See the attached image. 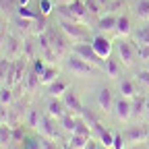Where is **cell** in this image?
Instances as JSON below:
<instances>
[{"label":"cell","mask_w":149,"mask_h":149,"mask_svg":"<svg viewBox=\"0 0 149 149\" xmlns=\"http://www.w3.org/2000/svg\"><path fill=\"white\" fill-rule=\"evenodd\" d=\"M91 137H85V135H77V133H70V139H68V145L74 147V149H85L87 141Z\"/></svg>","instance_id":"44dd1931"},{"label":"cell","mask_w":149,"mask_h":149,"mask_svg":"<svg viewBox=\"0 0 149 149\" xmlns=\"http://www.w3.org/2000/svg\"><path fill=\"white\" fill-rule=\"evenodd\" d=\"M72 0H56V4H70Z\"/></svg>","instance_id":"f6af8a7d"},{"label":"cell","mask_w":149,"mask_h":149,"mask_svg":"<svg viewBox=\"0 0 149 149\" xmlns=\"http://www.w3.org/2000/svg\"><path fill=\"white\" fill-rule=\"evenodd\" d=\"M62 149H74V147H70V145H64V147H62Z\"/></svg>","instance_id":"7dc6e473"},{"label":"cell","mask_w":149,"mask_h":149,"mask_svg":"<svg viewBox=\"0 0 149 149\" xmlns=\"http://www.w3.org/2000/svg\"><path fill=\"white\" fill-rule=\"evenodd\" d=\"M40 120H42V116L37 114V110H35V108H29V110H27V118H25V122H27L29 126L37 128V126H40Z\"/></svg>","instance_id":"4316f807"},{"label":"cell","mask_w":149,"mask_h":149,"mask_svg":"<svg viewBox=\"0 0 149 149\" xmlns=\"http://www.w3.org/2000/svg\"><path fill=\"white\" fill-rule=\"evenodd\" d=\"M85 6H87V13H91V15H100L104 10L100 0H85Z\"/></svg>","instance_id":"f1b7e54d"},{"label":"cell","mask_w":149,"mask_h":149,"mask_svg":"<svg viewBox=\"0 0 149 149\" xmlns=\"http://www.w3.org/2000/svg\"><path fill=\"white\" fill-rule=\"evenodd\" d=\"M27 2H29V0H17V4H19V6H25Z\"/></svg>","instance_id":"bcb514c9"},{"label":"cell","mask_w":149,"mask_h":149,"mask_svg":"<svg viewBox=\"0 0 149 149\" xmlns=\"http://www.w3.org/2000/svg\"><path fill=\"white\" fill-rule=\"evenodd\" d=\"M85 149H100V141L89 139V141H87V145H85Z\"/></svg>","instance_id":"b9f144b4"},{"label":"cell","mask_w":149,"mask_h":149,"mask_svg":"<svg viewBox=\"0 0 149 149\" xmlns=\"http://www.w3.org/2000/svg\"><path fill=\"white\" fill-rule=\"evenodd\" d=\"M13 143V126H8V122L0 124V145Z\"/></svg>","instance_id":"7402d4cb"},{"label":"cell","mask_w":149,"mask_h":149,"mask_svg":"<svg viewBox=\"0 0 149 149\" xmlns=\"http://www.w3.org/2000/svg\"><path fill=\"white\" fill-rule=\"evenodd\" d=\"M137 54L141 60H149V44L145 42H137Z\"/></svg>","instance_id":"1f68e13d"},{"label":"cell","mask_w":149,"mask_h":149,"mask_svg":"<svg viewBox=\"0 0 149 149\" xmlns=\"http://www.w3.org/2000/svg\"><path fill=\"white\" fill-rule=\"evenodd\" d=\"M72 133H77V135H85V137H91V124L79 114V116H74V130Z\"/></svg>","instance_id":"2e32d148"},{"label":"cell","mask_w":149,"mask_h":149,"mask_svg":"<svg viewBox=\"0 0 149 149\" xmlns=\"http://www.w3.org/2000/svg\"><path fill=\"white\" fill-rule=\"evenodd\" d=\"M2 122H8V110H4L2 106H0V124Z\"/></svg>","instance_id":"60d3db41"},{"label":"cell","mask_w":149,"mask_h":149,"mask_svg":"<svg viewBox=\"0 0 149 149\" xmlns=\"http://www.w3.org/2000/svg\"><path fill=\"white\" fill-rule=\"evenodd\" d=\"M128 149H145V147H143V143H133Z\"/></svg>","instance_id":"ee69618b"},{"label":"cell","mask_w":149,"mask_h":149,"mask_svg":"<svg viewBox=\"0 0 149 149\" xmlns=\"http://www.w3.org/2000/svg\"><path fill=\"white\" fill-rule=\"evenodd\" d=\"M68 87H70L68 81H64V79H56V81H52V83L48 85V93H50L52 97H60Z\"/></svg>","instance_id":"9a60e30c"},{"label":"cell","mask_w":149,"mask_h":149,"mask_svg":"<svg viewBox=\"0 0 149 149\" xmlns=\"http://www.w3.org/2000/svg\"><path fill=\"white\" fill-rule=\"evenodd\" d=\"M126 139H124V135H120V133H114V143H112V149H124L126 145Z\"/></svg>","instance_id":"d6a6232c"},{"label":"cell","mask_w":149,"mask_h":149,"mask_svg":"<svg viewBox=\"0 0 149 149\" xmlns=\"http://www.w3.org/2000/svg\"><path fill=\"white\" fill-rule=\"evenodd\" d=\"M40 13L46 17L52 13V0H40Z\"/></svg>","instance_id":"8d00e7d4"},{"label":"cell","mask_w":149,"mask_h":149,"mask_svg":"<svg viewBox=\"0 0 149 149\" xmlns=\"http://www.w3.org/2000/svg\"><path fill=\"white\" fill-rule=\"evenodd\" d=\"M116 21H118V17L116 15H106V17H100V21H97V29L102 31H110V29H116Z\"/></svg>","instance_id":"e0dca14e"},{"label":"cell","mask_w":149,"mask_h":149,"mask_svg":"<svg viewBox=\"0 0 149 149\" xmlns=\"http://www.w3.org/2000/svg\"><path fill=\"white\" fill-rule=\"evenodd\" d=\"M100 149H112V147H106V145H100Z\"/></svg>","instance_id":"c3c4849f"},{"label":"cell","mask_w":149,"mask_h":149,"mask_svg":"<svg viewBox=\"0 0 149 149\" xmlns=\"http://www.w3.org/2000/svg\"><path fill=\"white\" fill-rule=\"evenodd\" d=\"M46 35H48V40H50L52 48L56 50V54H58V56L66 52L68 46H66V37H64V35H56V33H52V31H48Z\"/></svg>","instance_id":"4fadbf2b"},{"label":"cell","mask_w":149,"mask_h":149,"mask_svg":"<svg viewBox=\"0 0 149 149\" xmlns=\"http://www.w3.org/2000/svg\"><path fill=\"white\" fill-rule=\"evenodd\" d=\"M97 106L104 112H112V108H114V97H112V91L108 87L100 89V93H97Z\"/></svg>","instance_id":"8fae6325"},{"label":"cell","mask_w":149,"mask_h":149,"mask_svg":"<svg viewBox=\"0 0 149 149\" xmlns=\"http://www.w3.org/2000/svg\"><path fill=\"white\" fill-rule=\"evenodd\" d=\"M72 52H74V54H79L81 58H85L87 62H91V64L100 66V68L106 72V64L102 62V58L95 54V50H93V46H91V42H79L77 46L72 48Z\"/></svg>","instance_id":"277c9868"},{"label":"cell","mask_w":149,"mask_h":149,"mask_svg":"<svg viewBox=\"0 0 149 149\" xmlns=\"http://www.w3.org/2000/svg\"><path fill=\"white\" fill-rule=\"evenodd\" d=\"M56 139H50V137H40V143H42V149H58L56 147V143H54Z\"/></svg>","instance_id":"836d02e7"},{"label":"cell","mask_w":149,"mask_h":149,"mask_svg":"<svg viewBox=\"0 0 149 149\" xmlns=\"http://www.w3.org/2000/svg\"><path fill=\"white\" fill-rule=\"evenodd\" d=\"M120 93L124 97H133V95H137V87H135V83L133 81H122L120 83Z\"/></svg>","instance_id":"484cf974"},{"label":"cell","mask_w":149,"mask_h":149,"mask_svg":"<svg viewBox=\"0 0 149 149\" xmlns=\"http://www.w3.org/2000/svg\"><path fill=\"white\" fill-rule=\"evenodd\" d=\"M124 139H126V143H143L145 139H149V126H145V124L128 126L124 130Z\"/></svg>","instance_id":"ba28073f"},{"label":"cell","mask_w":149,"mask_h":149,"mask_svg":"<svg viewBox=\"0 0 149 149\" xmlns=\"http://www.w3.org/2000/svg\"><path fill=\"white\" fill-rule=\"evenodd\" d=\"M56 79H58V68H56V66H46V70L42 72V77H40L42 85H50Z\"/></svg>","instance_id":"ffe728a7"},{"label":"cell","mask_w":149,"mask_h":149,"mask_svg":"<svg viewBox=\"0 0 149 149\" xmlns=\"http://www.w3.org/2000/svg\"><path fill=\"white\" fill-rule=\"evenodd\" d=\"M147 68H149V66H147Z\"/></svg>","instance_id":"681fc988"},{"label":"cell","mask_w":149,"mask_h":149,"mask_svg":"<svg viewBox=\"0 0 149 149\" xmlns=\"http://www.w3.org/2000/svg\"><path fill=\"white\" fill-rule=\"evenodd\" d=\"M17 15H19V17H23V19H31V21H35V19H37V13L29 10L27 4H25V6H17Z\"/></svg>","instance_id":"4dcf8cb0"},{"label":"cell","mask_w":149,"mask_h":149,"mask_svg":"<svg viewBox=\"0 0 149 149\" xmlns=\"http://www.w3.org/2000/svg\"><path fill=\"white\" fill-rule=\"evenodd\" d=\"M25 56L23 58H17L15 62H10V66H8V72H6V79H4V83L8 85V87H17V85H21V81L25 79L23 77V70H25Z\"/></svg>","instance_id":"5b68a950"},{"label":"cell","mask_w":149,"mask_h":149,"mask_svg":"<svg viewBox=\"0 0 149 149\" xmlns=\"http://www.w3.org/2000/svg\"><path fill=\"white\" fill-rule=\"evenodd\" d=\"M116 33H118L120 37L130 35V19H128L126 15L118 17V21H116Z\"/></svg>","instance_id":"d6986e66"},{"label":"cell","mask_w":149,"mask_h":149,"mask_svg":"<svg viewBox=\"0 0 149 149\" xmlns=\"http://www.w3.org/2000/svg\"><path fill=\"white\" fill-rule=\"evenodd\" d=\"M135 13L139 19H143V21H149V0H139L137 6H135Z\"/></svg>","instance_id":"603a6c76"},{"label":"cell","mask_w":149,"mask_h":149,"mask_svg":"<svg viewBox=\"0 0 149 149\" xmlns=\"http://www.w3.org/2000/svg\"><path fill=\"white\" fill-rule=\"evenodd\" d=\"M17 141H25V128H23V124H15L13 126V143H17Z\"/></svg>","instance_id":"f546056e"},{"label":"cell","mask_w":149,"mask_h":149,"mask_svg":"<svg viewBox=\"0 0 149 149\" xmlns=\"http://www.w3.org/2000/svg\"><path fill=\"white\" fill-rule=\"evenodd\" d=\"M6 42H8V54H15L19 50V42L15 40V37H6Z\"/></svg>","instance_id":"ab89813d"},{"label":"cell","mask_w":149,"mask_h":149,"mask_svg":"<svg viewBox=\"0 0 149 149\" xmlns=\"http://www.w3.org/2000/svg\"><path fill=\"white\" fill-rule=\"evenodd\" d=\"M33 70L42 77V72L46 70V62H44V58H35V60H33Z\"/></svg>","instance_id":"f35d334b"},{"label":"cell","mask_w":149,"mask_h":149,"mask_svg":"<svg viewBox=\"0 0 149 149\" xmlns=\"http://www.w3.org/2000/svg\"><path fill=\"white\" fill-rule=\"evenodd\" d=\"M13 87H8L6 83L2 85V87H0V104H10L13 102Z\"/></svg>","instance_id":"83f0119b"},{"label":"cell","mask_w":149,"mask_h":149,"mask_svg":"<svg viewBox=\"0 0 149 149\" xmlns=\"http://www.w3.org/2000/svg\"><path fill=\"white\" fill-rule=\"evenodd\" d=\"M23 81H25V87H27V91H33L37 85L42 83V81H40V74H37L35 70H29V72H27V77H25Z\"/></svg>","instance_id":"d4e9b609"},{"label":"cell","mask_w":149,"mask_h":149,"mask_svg":"<svg viewBox=\"0 0 149 149\" xmlns=\"http://www.w3.org/2000/svg\"><path fill=\"white\" fill-rule=\"evenodd\" d=\"M40 133L44 135V137H50V139H58L60 137V133H58V128H56V118L54 116H50V114H46V116H42V120H40Z\"/></svg>","instance_id":"30bf717a"},{"label":"cell","mask_w":149,"mask_h":149,"mask_svg":"<svg viewBox=\"0 0 149 149\" xmlns=\"http://www.w3.org/2000/svg\"><path fill=\"white\" fill-rule=\"evenodd\" d=\"M133 100V118H139V116H143L145 114V100L147 97H143V95H133L130 97Z\"/></svg>","instance_id":"ac0fdd59"},{"label":"cell","mask_w":149,"mask_h":149,"mask_svg":"<svg viewBox=\"0 0 149 149\" xmlns=\"http://www.w3.org/2000/svg\"><path fill=\"white\" fill-rule=\"evenodd\" d=\"M60 29L66 37H70V40L74 42H85L87 37H89V29L87 25L79 23V21H70V19H60Z\"/></svg>","instance_id":"7a4b0ae2"},{"label":"cell","mask_w":149,"mask_h":149,"mask_svg":"<svg viewBox=\"0 0 149 149\" xmlns=\"http://www.w3.org/2000/svg\"><path fill=\"white\" fill-rule=\"evenodd\" d=\"M58 122H60V128L66 130V133H72L74 130V114H70V112H66Z\"/></svg>","instance_id":"cb8c5ba5"},{"label":"cell","mask_w":149,"mask_h":149,"mask_svg":"<svg viewBox=\"0 0 149 149\" xmlns=\"http://www.w3.org/2000/svg\"><path fill=\"white\" fill-rule=\"evenodd\" d=\"M66 66L72 70V74H77V77H89V74H102V72H104L100 66L87 62L85 58H81V56H79V54H74V52L68 56Z\"/></svg>","instance_id":"6da1fadb"},{"label":"cell","mask_w":149,"mask_h":149,"mask_svg":"<svg viewBox=\"0 0 149 149\" xmlns=\"http://www.w3.org/2000/svg\"><path fill=\"white\" fill-rule=\"evenodd\" d=\"M145 118L149 120V95H147V100H145Z\"/></svg>","instance_id":"7bdbcfd3"},{"label":"cell","mask_w":149,"mask_h":149,"mask_svg":"<svg viewBox=\"0 0 149 149\" xmlns=\"http://www.w3.org/2000/svg\"><path fill=\"white\" fill-rule=\"evenodd\" d=\"M60 100L64 102V106H66V110L70 112V114L79 116L81 112H83V104H81V100H79V95H77V91H74V89L68 87L62 95H60Z\"/></svg>","instance_id":"52a82bcc"},{"label":"cell","mask_w":149,"mask_h":149,"mask_svg":"<svg viewBox=\"0 0 149 149\" xmlns=\"http://www.w3.org/2000/svg\"><path fill=\"white\" fill-rule=\"evenodd\" d=\"M66 112H68V110H66V106H64L62 100H58V97L50 100V104H48V114H50V116H54L56 120H60Z\"/></svg>","instance_id":"7c38bea8"},{"label":"cell","mask_w":149,"mask_h":149,"mask_svg":"<svg viewBox=\"0 0 149 149\" xmlns=\"http://www.w3.org/2000/svg\"><path fill=\"white\" fill-rule=\"evenodd\" d=\"M112 112H114V116L118 120L126 122L128 118H133V100L120 95L118 100H114V108H112Z\"/></svg>","instance_id":"8992f818"},{"label":"cell","mask_w":149,"mask_h":149,"mask_svg":"<svg viewBox=\"0 0 149 149\" xmlns=\"http://www.w3.org/2000/svg\"><path fill=\"white\" fill-rule=\"evenodd\" d=\"M122 62L120 60H116V58H112V56H108L106 58V74L110 79H116V77H120V72H122Z\"/></svg>","instance_id":"5bb4252c"},{"label":"cell","mask_w":149,"mask_h":149,"mask_svg":"<svg viewBox=\"0 0 149 149\" xmlns=\"http://www.w3.org/2000/svg\"><path fill=\"white\" fill-rule=\"evenodd\" d=\"M137 81H139V83H143V85L149 89V68H145V70H139V72H137Z\"/></svg>","instance_id":"e575fe53"},{"label":"cell","mask_w":149,"mask_h":149,"mask_svg":"<svg viewBox=\"0 0 149 149\" xmlns=\"http://www.w3.org/2000/svg\"><path fill=\"white\" fill-rule=\"evenodd\" d=\"M17 0H0V8H2V10H17Z\"/></svg>","instance_id":"d590c367"},{"label":"cell","mask_w":149,"mask_h":149,"mask_svg":"<svg viewBox=\"0 0 149 149\" xmlns=\"http://www.w3.org/2000/svg\"><path fill=\"white\" fill-rule=\"evenodd\" d=\"M118 56H120V62L124 66H130V64L139 58L137 44L130 42V40H126V37H120V42H118Z\"/></svg>","instance_id":"3957f363"},{"label":"cell","mask_w":149,"mask_h":149,"mask_svg":"<svg viewBox=\"0 0 149 149\" xmlns=\"http://www.w3.org/2000/svg\"><path fill=\"white\" fill-rule=\"evenodd\" d=\"M91 46H93V50H95V54L100 56V58H108V56L112 54V40H108L106 35H95L91 40Z\"/></svg>","instance_id":"9c48e42d"},{"label":"cell","mask_w":149,"mask_h":149,"mask_svg":"<svg viewBox=\"0 0 149 149\" xmlns=\"http://www.w3.org/2000/svg\"><path fill=\"white\" fill-rule=\"evenodd\" d=\"M81 116H83V118H85V120H87V122H89L91 126H93V124H95V122H97V118H95V114H93V112H91V110H87V108H83V112H81Z\"/></svg>","instance_id":"74e56055"}]
</instances>
